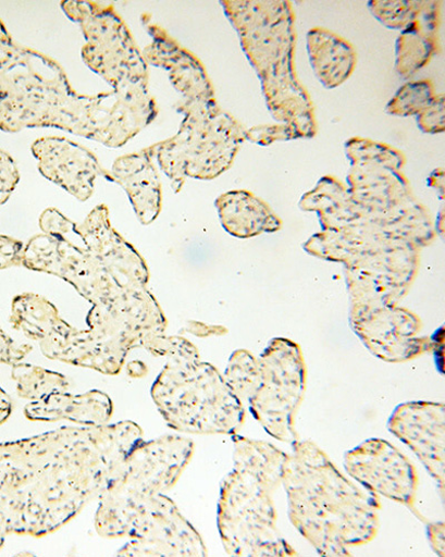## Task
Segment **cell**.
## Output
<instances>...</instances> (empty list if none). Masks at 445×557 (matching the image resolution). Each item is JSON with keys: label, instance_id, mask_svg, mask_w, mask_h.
Instances as JSON below:
<instances>
[{"label": "cell", "instance_id": "ac0fdd59", "mask_svg": "<svg viewBox=\"0 0 445 557\" xmlns=\"http://www.w3.org/2000/svg\"><path fill=\"white\" fill-rule=\"evenodd\" d=\"M111 175L126 191L139 223L147 226L156 222L162 211V184L146 148L119 158Z\"/></svg>", "mask_w": 445, "mask_h": 557}, {"label": "cell", "instance_id": "8992f818", "mask_svg": "<svg viewBox=\"0 0 445 557\" xmlns=\"http://www.w3.org/2000/svg\"><path fill=\"white\" fill-rule=\"evenodd\" d=\"M224 379L268 434L288 444L300 440L295 417L305 397L307 370L298 345L275 338L259 360L238 349L230 359Z\"/></svg>", "mask_w": 445, "mask_h": 557}, {"label": "cell", "instance_id": "5b68a950", "mask_svg": "<svg viewBox=\"0 0 445 557\" xmlns=\"http://www.w3.org/2000/svg\"><path fill=\"white\" fill-rule=\"evenodd\" d=\"M23 268L70 283L91 304L86 318L89 329L106 332L129 327L150 339L166 332V317L148 288L122 287L91 251L67 235L30 238L24 247Z\"/></svg>", "mask_w": 445, "mask_h": 557}, {"label": "cell", "instance_id": "6da1fadb", "mask_svg": "<svg viewBox=\"0 0 445 557\" xmlns=\"http://www.w3.org/2000/svg\"><path fill=\"white\" fill-rule=\"evenodd\" d=\"M143 435L124 421L0 445V540L44 537L65 527L101 496Z\"/></svg>", "mask_w": 445, "mask_h": 557}, {"label": "cell", "instance_id": "f546056e", "mask_svg": "<svg viewBox=\"0 0 445 557\" xmlns=\"http://www.w3.org/2000/svg\"><path fill=\"white\" fill-rule=\"evenodd\" d=\"M11 38H12V36L8 32V29L4 26V24L2 23V21H0V41H4V40L11 39Z\"/></svg>", "mask_w": 445, "mask_h": 557}, {"label": "cell", "instance_id": "f1b7e54d", "mask_svg": "<svg viewBox=\"0 0 445 557\" xmlns=\"http://www.w3.org/2000/svg\"><path fill=\"white\" fill-rule=\"evenodd\" d=\"M136 366L137 367H135L134 362L128 364V367H127L128 375L134 379L144 377L148 373V369L146 368V366L143 362H139V361H136Z\"/></svg>", "mask_w": 445, "mask_h": 557}, {"label": "cell", "instance_id": "44dd1931", "mask_svg": "<svg viewBox=\"0 0 445 557\" xmlns=\"http://www.w3.org/2000/svg\"><path fill=\"white\" fill-rule=\"evenodd\" d=\"M63 321L54 304L41 295L24 293L13 299L10 323L34 342L51 336Z\"/></svg>", "mask_w": 445, "mask_h": 557}, {"label": "cell", "instance_id": "4316f807", "mask_svg": "<svg viewBox=\"0 0 445 557\" xmlns=\"http://www.w3.org/2000/svg\"><path fill=\"white\" fill-rule=\"evenodd\" d=\"M429 542L434 552L443 557L445 556V527L443 522L431 523L427 529Z\"/></svg>", "mask_w": 445, "mask_h": 557}, {"label": "cell", "instance_id": "9c48e42d", "mask_svg": "<svg viewBox=\"0 0 445 557\" xmlns=\"http://www.w3.org/2000/svg\"><path fill=\"white\" fill-rule=\"evenodd\" d=\"M61 7L82 28L86 39L82 57L89 70L114 90H150L148 66L113 7L92 2H62Z\"/></svg>", "mask_w": 445, "mask_h": 557}, {"label": "cell", "instance_id": "7c38bea8", "mask_svg": "<svg viewBox=\"0 0 445 557\" xmlns=\"http://www.w3.org/2000/svg\"><path fill=\"white\" fill-rule=\"evenodd\" d=\"M346 472L366 490L407 506L416 513L419 479L416 468L397 447L370 438L344 455Z\"/></svg>", "mask_w": 445, "mask_h": 557}, {"label": "cell", "instance_id": "603a6c76", "mask_svg": "<svg viewBox=\"0 0 445 557\" xmlns=\"http://www.w3.org/2000/svg\"><path fill=\"white\" fill-rule=\"evenodd\" d=\"M148 352L157 358H180L190 356L199 349L189 341L181 336H168L166 334L158 335L148 341L144 347Z\"/></svg>", "mask_w": 445, "mask_h": 557}, {"label": "cell", "instance_id": "d6986e66", "mask_svg": "<svg viewBox=\"0 0 445 557\" xmlns=\"http://www.w3.org/2000/svg\"><path fill=\"white\" fill-rule=\"evenodd\" d=\"M24 414L33 422L57 423L66 420L84 426H102L112 420L114 403L107 393L98 389L78 395L57 393L27 404Z\"/></svg>", "mask_w": 445, "mask_h": 557}, {"label": "cell", "instance_id": "ffe728a7", "mask_svg": "<svg viewBox=\"0 0 445 557\" xmlns=\"http://www.w3.org/2000/svg\"><path fill=\"white\" fill-rule=\"evenodd\" d=\"M217 208L223 227L233 236L251 237L277 228V220L269 208L249 193L223 194L217 200Z\"/></svg>", "mask_w": 445, "mask_h": 557}, {"label": "cell", "instance_id": "d4e9b609", "mask_svg": "<svg viewBox=\"0 0 445 557\" xmlns=\"http://www.w3.org/2000/svg\"><path fill=\"white\" fill-rule=\"evenodd\" d=\"M32 350V345L16 343L0 327V364L14 367L23 362Z\"/></svg>", "mask_w": 445, "mask_h": 557}, {"label": "cell", "instance_id": "2e32d148", "mask_svg": "<svg viewBox=\"0 0 445 557\" xmlns=\"http://www.w3.org/2000/svg\"><path fill=\"white\" fill-rule=\"evenodd\" d=\"M370 310V309H367ZM356 310L351 321L364 344L385 361L400 362L420 356L427 338H417L419 321L410 313L386 309Z\"/></svg>", "mask_w": 445, "mask_h": 557}, {"label": "cell", "instance_id": "30bf717a", "mask_svg": "<svg viewBox=\"0 0 445 557\" xmlns=\"http://www.w3.org/2000/svg\"><path fill=\"white\" fill-rule=\"evenodd\" d=\"M182 112L185 119L178 133L146 148L169 177L175 193L181 191L186 178L213 180L231 162L230 150L215 126L218 119L213 109H187Z\"/></svg>", "mask_w": 445, "mask_h": 557}, {"label": "cell", "instance_id": "7402d4cb", "mask_svg": "<svg viewBox=\"0 0 445 557\" xmlns=\"http://www.w3.org/2000/svg\"><path fill=\"white\" fill-rule=\"evenodd\" d=\"M12 368V379L17 384V394L24 399L37 401L49 395L70 391L69 380L58 372L22 362Z\"/></svg>", "mask_w": 445, "mask_h": 557}, {"label": "cell", "instance_id": "277c9868", "mask_svg": "<svg viewBox=\"0 0 445 557\" xmlns=\"http://www.w3.org/2000/svg\"><path fill=\"white\" fill-rule=\"evenodd\" d=\"M233 436L234 468L221 486L218 527L231 556H296L277 529L274 492L286 453L274 445Z\"/></svg>", "mask_w": 445, "mask_h": 557}, {"label": "cell", "instance_id": "8fae6325", "mask_svg": "<svg viewBox=\"0 0 445 557\" xmlns=\"http://www.w3.org/2000/svg\"><path fill=\"white\" fill-rule=\"evenodd\" d=\"M118 556H208L199 532L164 493L143 505Z\"/></svg>", "mask_w": 445, "mask_h": 557}, {"label": "cell", "instance_id": "5bb4252c", "mask_svg": "<svg viewBox=\"0 0 445 557\" xmlns=\"http://www.w3.org/2000/svg\"><path fill=\"white\" fill-rule=\"evenodd\" d=\"M387 429L415 451L443 494L445 484L444 404L429 401L401 404L388 419Z\"/></svg>", "mask_w": 445, "mask_h": 557}, {"label": "cell", "instance_id": "83f0119b", "mask_svg": "<svg viewBox=\"0 0 445 557\" xmlns=\"http://www.w3.org/2000/svg\"><path fill=\"white\" fill-rule=\"evenodd\" d=\"M13 412V401L10 395L0 387V426H2Z\"/></svg>", "mask_w": 445, "mask_h": 557}, {"label": "cell", "instance_id": "ba28073f", "mask_svg": "<svg viewBox=\"0 0 445 557\" xmlns=\"http://www.w3.org/2000/svg\"><path fill=\"white\" fill-rule=\"evenodd\" d=\"M194 447L191 440L180 435L138 443L98 497L97 534L126 537L143 505L175 486L193 458Z\"/></svg>", "mask_w": 445, "mask_h": 557}, {"label": "cell", "instance_id": "e0dca14e", "mask_svg": "<svg viewBox=\"0 0 445 557\" xmlns=\"http://www.w3.org/2000/svg\"><path fill=\"white\" fill-rule=\"evenodd\" d=\"M152 42L141 52L147 66L169 73L175 89L183 94L186 104L211 103V86L202 65L161 26L144 22Z\"/></svg>", "mask_w": 445, "mask_h": 557}, {"label": "cell", "instance_id": "cb8c5ba5", "mask_svg": "<svg viewBox=\"0 0 445 557\" xmlns=\"http://www.w3.org/2000/svg\"><path fill=\"white\" fill-rule=\"evenodd\" d=\"M20 183V172L15 161L0 149V206L5 205Z\"/></svg>", "mask_w": 445, "mask_h": 557}, {"label": "cell", "instance_id": "52a82bcc", "mask_svg": "<svg viewBox=\"0 0 445 557\" xmlns=\"http://www.w3.org/2000/svg\"><path fill=\"white\" fill-rule=\"evenodd\" d=\"M151 394L166 424L177 432L234 435L245 421L243 404L199 351L168 359Z\"/></svg>", "mask_w": 445, "mask_h": 557}, {"label": "cell", "instance_id": "4fadbf2b", "mask_svg": "<svg viewBox=\"0 0 445 557\" xmlns=\"http://www.w3.org/2000/svg\"><path fill=\"white\" fill-rule=\"evenodd\" d=\"M70 233L82 239L122 287L147 288L150 270L134 246L114 230L106 205L96 207L82 224L72 221Z\"/></svg>", "mask_w": 445, "mask_h": 557}, {"label": "cell", "instance_id": "3957f363", "mask_svg": "<svg viewBox=\"0 0 445 557\" xmlns=\"http://www.w3.org/2000/svg\"><path fill=\"white\" fill-rule=\"evenodd\" d=\"M286 453L282 484L293 527L322 556H351L379 531L378 495L345 478L312 441H296Z\"/></svg>", "mask_w": 445, "mask_h": 557}, {"label": "cell", "instance_id": "7a4b0ae2", "mask_svg": "<svg viewBox=\"0 0 445 557\" xmlns=\"http://www.w3.org/2000/svg\"><path fill=\"white\" fill-rule=\"evenodd\" d=\"M159 114L150 90L75 92L59 63L23 47L0 77V129L59 128L108 147H122Z\"/></svg>", "mask_w": 445, "mask_h": 557}, {"label": "cell", "instance_id": "484cf974", "mask_svg": "<svg viewBox=\"0 0 445 557\" xmlns=\"http://www.w3.org/2000/svg\"><path fill=\"white\" fill-rule=\"evenodd\" d=\"M24 247L21 240L0 235V271L23 267Z\"/></svg>", "mask_w": 445, "mask_h": 557}, {"label": "cell", "instance_id": "9a60e30c", "mask_svg": "<svg viewBox=\"0 0 445 557\" xmlns=\"http://www.w3.org/2000/svg\"><path fill=\"white\" fill-rule=\"evenodd\" d=\"M39 173L81 201L88 200L98 177L113 182L91 150L64 137H44L32 146Z\"/></svg>", "mask_w": 445, "mask_h": 557}]
</instances>
